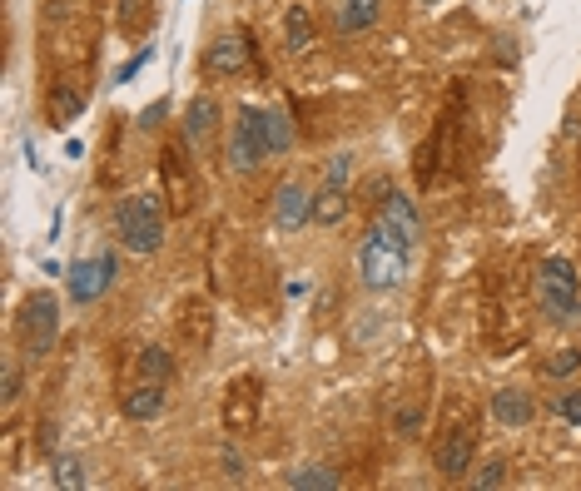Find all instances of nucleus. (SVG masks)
<instances>
[{"label": "nucleus", "instance_id": "1", "mask_svg": "<svg viewBox=\"0 0 581 491\" xmlns=\"http://www.w3.org/2000/svg\"><path fill=\"white\" fill-rule=\"evenodd\" d=\"M115 234H120V248L135 253V258H149L164 244V199H159V189H140V194L115 204Z\"/></svg>", "mask_w": 581, "mask_h": 491}, {"label": "nucleus", "instance_id": "2", "mask_svg": "<svg viewBox=\"0 0 581 491\" xmlns=\"http://www.w3.org/2000/svg\"><path fill=\"white\" fill-rule=\"evenodd\" d=\"M537 293L547 323H581V273L572 258H547L537 268Z\"/></svg>", "mask_w": 581, "mask_h": 491}, {"label": "nucleus", "instance_id": "3", "mask_svg": "<svg viewBox=\"0 0 581 491\" xmlns=\"http://www.w3.org/2000/svg\"><path fill=\"white\" fill-rule=\"evenodd\" d=\"M358 278H363L368 293H393L408 278V248L383 239L378 229H368L363 244H358Z\"/></svg>", "mask_w": 581, "mask_h": 491}, {"label": "nucleus", "instance_id": "4", "mask_svg": "<svg viewBox=\"0 0 581 491\" xmlns=\"http://www.w3.org/2000/svg\"><path fill=\"white\" fill-rule=\"evenodd\" d=\"M269 159V139H264V110L259 105H239L234 110V134L224 144V164L234 174H254Z\"/></svg>", "mask_w": 581, "mask_h": 491}, {"label": "nucleus", "instance_id": "5", "mask_svg": "<svg viewBox=\"0 0 581 491\" xmlns=\"http://www.w3.org/2000/svg\"><path fill=\"white\" fill-rule=\"evenodd\" d=\"M60 338V303L55 293H30L25 308H20V343L30 358H45Z\"/></svg>", "mask_w": 581, "mask_h": 491}, {"label": "nucleus", "instance_id": "6", "mask_svg": "<svg viewBox=\"0 0 581 491\" xmlns=\"http://www.w3.org/2000/svg\"><path fill=\"white\" fill-rule=\"evenodd\" d=\"M373 229L383 234V239H393V244L413 248L423 239V219H418V209H413V199L408 194H383L378 199V219H373Z\"/></svg>", "mask_w": 581, "mask_h": 491}, {"label": "nucleus", "instance_id": "7", "mask_svg": "<svg viewBox=\"0 0 581 491\" xmlns=\"http://www.w3.org/2000/svg\"><path fill=\"white\" fill-rule=\"evenodd\" d=\"M244 70H254L249 35H244V30L214 35V45L204 50V75H209V80H229V75H244Z\"/></svg>", "mask_w": 581, "mask_h": 491}, {"label": "nucleus", "instance_id": "8", "mask_svg": "<svg viewBox=\"0 0 581 491\" xmlns=\"http://www.w3.org/2000/svg\"><path fill=\"white\" fill-rule=\"evenodd\" d=\"M115 278H120V258L115 253H100L95 263H75L70 268V298L75 303H95V298H105L115 288Z\"/></svg>", "mask_w": 581, "mask_h": 491}, {"label": "nucleus", "instance_id": "9", "mask_svg": "<svg viewBox=\"0 0 581 491\" xmlns=\"http://www.w3.org/2000/svg\"><path fill=\"white\" fill-rule=\"evenodd\" d=\"M472 452H477V427H467V422L447 427V437L437 442V472L447 482H462L472 472Z\"/></svg>", "mask_w": 581, "mask_h": 491}, {"label": "nucleus", "instance_id": "10", "mask_svg": "<svg viewBox=\"0 0 581 491\" xmlns=\"http://www.w3.org/2000/svg\"><path fill=\"white\" fill-rule=\"evenodd\" d=\"M348 209H353V199H348V184H343V179H328L323 189H313L308 224H318V229H338V224L348 219Z\"/></svg>", "mask_w": 581, "mask_h": 491}, {"label": "nucleus", "instance_id": "11", "mask_svg": "<svg viewBox=\"0 0 581 491\" xmlns=\"http://www.w3.org/2000/svg\"><path fill=\"white\" fill-rule=\"evenodd\" d=\"M308 209H313V194H308L298 179H289V184L274 194V229H279V234H298V229L308 224Z\"/></svg>", "mask_w": 581, "mask_h": 491}, {"label": "nucleus", "instance_id": "12", "mask_svg": "<svg viewBox=\"0 0 581 491\" xmlns=\"http://www.w3.org/2000/svg\"><path fill=\"white\" fill-rule=\"evenodd\" d=\"M259 377H244L239 387H229V402H224V422H229V432H249L254 422H259Z\"/></svg>", "mask_w": 581, "mask_h": 491}, {"label": "nucleus", "instance_id": "13", "mask_svg": "<svg viewBox=\"0 0 581 491\" xmlns=\"http://www.w3.org/2000/svg\"><path fill=\"white\" fill-rule=\"evenodd\" d=\"M492 417H497L502 427H512V432L532 427V417H537L532 392H522V387H502V392H492Z\"/></svg>", "mask_w": 581, "mask_h": 491}, {"label": "nucleus", "instance_id": "14", "mask_svg": "<svg viewBox=\"0 0 581 491\" xmlns=\"http://www.w3.org/2000/svg\"><path fill=\"white\" fill-rule=\"evenodd\" d=\"M120 412L130 417V422H154L159 412H164V382H140V387H130L125 397H120Z\"/></svg>", "mask_w": 581, "mask_h": 491}, {"label": "nucleus", "instance_id": "15", "mask_svg": "<svg viewBox=\"0 0 581 491\" xmlns=\"http://www.w3.org/2000/svg\"><path fill=\"white\" fill-rule=\"evenodd\" d=\"M214 124H219V105H214L209 95H194V100L184 105V139H189L194 149H204V144H209Z\"/></svg>", "mask_w": 581, "mask_h": 491}, {"label": "nucleus", "instance_id": "16", "mask_svg": "<svg viewBox=\"0 0 581 491\" xmlns=\"http://www.w3.org/2000/svg\"><path fill=\"white\" fill-rule=\"evenodd\" d=\"M378 15H383V0H338V35H363V30H373L378 25Z\"/></svg>", "mask_w": 581, "mask_h": 491}, {"label": "nucleus", "instance_id": "17", "mask_svg": "<svg viewBox=\"0 0 581 491\" xmlns=\"http://www.w3.org/2000/svg\"><path fill=\"white\" fill-rule=\"evenodd\" d=\"M284 45H289L293 55L313 45V10L308 5H289L284 10Z\"/></svg>", "mask_w": 581, "mask_h": 491}, {"label": "nucleus", "instance_id": "18", "mask_svg": "<svg viewBox=\"0 0 581 491\" xmlns=\"http://www.w3.org/2000/svg\"><path fill=\"white\" fill-rule=\"evenodd\" d=\"M264 139H269V154H289L293 149V124L284 110H264Z\"/></svg>", "mask_w": 581, "mask_h": 491}, {"label": "nucleus", "instance_id": "19", "mask_svg": "<svg viewBox=\"0 0 581 491\" xmlns=\"http://www.w3.org/2000/svg\"><path fill=\"white\" fill-rule=\"evenodd\" d=\"M284 482H289L293 491H333L338 487V472H328V467H293L289 477H284Z\"/></svg>", "mask_w": 581, "mask_h": 491}, {"label": "nucleus", "instance_id": "20", "mask_svg": "<svg viewBox=\"0 0 581 491\" xmlns=\"http://www.w3.org/2000/svg\"><path fill=\"white\" fill-rule=\"evenodd\" d=\"M80 110H85V100H80V95H75L70 85H60V90L50 95V124H60V129H65V124L75 120Z\"/></svg>", "mask_w": 581, "mask_h": 491}, {"label": "nucleus", "instance_id": "21", "mask_svg": "<svg viewBox=\"0 0 581 491\" xmlns=\"http://www.w3.org/2000/svg\"><path fill=\"white\" fill-rule=\"evenodd\" d=\"M164 179H169L174 209H179V214H189V194H194V189H189V184H184V174H179V149H169V154H164Z\"/></svg>", "mask_w": 581, "mask_h": 491}, {"label": "nucleus", "instance_id": "22", "mask_svg": "<svg viewBox=\"0 0 581 491\" xmlns=\"http://www.w3.org/2000/svg\"><path fill=\"white\" fill-rule=\"evenodd\" d=\"M140 377H149V382H169V377H174L169 353H164V348H140Z\"/></svg>", "mask_w": 581, "mask_h": 491}, {"label": "nucleus", "instance_id": "23", "mask_svg": "<svg viewBox=\"0 0 581 491\" xmlns=\"http://www.w3.org/2000/svg\"><path fill=\"white\" fill-rule=\"evenodd\" d=\"M55 487H85V462L80 457H55Z\"/></svg>", "mask_w": 581, "mask_h": 491}, {"label": "nucleus", "instance_id": "24", "mask_svg": "<svg viewBox=\"0 0 581 491\" xmlns=\"http://www.w3.org/2000/svg\"><path fill=\"white\" fill-rule=\"evenodd\" d=\"M581 372V348H562L557 358H547V377H572Z\"/></svg>", "mask_w": 581, "mask_h": 491}, {"label": "nucleus", "instance_id": "25", "mask_svg": "<svg viewBox=\"0 0 581 491\" xmlns=\"http://www.w3.org/2000/svg\"><path fill=\"white\" fill-rule=\"evenodd\" d=\"M0 402H5V407H15V402H20V368H15V363H5V368H0Z\"/></svg>", "mask_w": 581, "mask_h": 491}, {"label": "nucleus", "instance_id": "26", "mask_svg": "<svg viewBox=\"0 0 581 491\" xmlns=\"http://www.w3.org/2000/svg\"><path fill=\"white\" fill-rule=\"evenodd\" d=\"M140 15H145V0H120V10H115V25L130 35V30H140Z\"/></svg>", "mask_w": 581, "mask_h": 491}, {"label": "nucleus", "instance_id": "27", "mask_svg": "<svg viewBox=\"0 0 581 491\" xmlns=\"http://www.w3.org/2000/svg\"><path fill=\"white\" fill-rule=\"evenodd\" d=\"M502 482H507V462H487V467L472 477V487L477 491H492V487H502Z\"/></svg>", "mask_w": 581, "mask_h": 491}, {"label": "nucleus", "instance_id": "28", "mask_svg": "<svg viewBox=\"0 0 581 491\" xmlns=\"http://www.w3.org/2000/svg\"><path fill=\"white\" fill-rule=\"evenodd\" d=\"M149 60H154V45H145V50H140V55H130V60H125V65H120V70H115V80H120V85H125V80H135V75H140V70H145Z\"/></svg>", "mask_w": 581, "mask_h": 491}, {"label": "nucleus", "instance_id": "29", "mask_svg": "<svg viewBox=\"0 0 581 491\" xmlns=\"http://www.w3.org/2000/svg\"><path fill=\"white\" fill-rule=\"evenodd\" d=\"M557 417L572 422V427H581V392H562V397H557Z\"/></svg>", "mask_w": 581, "mask_h": 491}, {"label": "nucleus", "instance_id": "30", "mask_svg": "<svg viewBox=\"0 0 581 491\" xmlns=\"http://www.w3.org/2000/svg\"><path fill=\"white\" fill-rule=\"evenodd\" d=\"M219 467H224V477H229V482H244V457H239V452H224V457H219Z\"/></svg>", "mask_w": 581, "mask_h": 491}, {"label": "nucleus", "instance_id": "31", "mask_svg": "<svg viewBox=\"0 0 581 491\" xmlns=\"http://www.w3.org/2000/svg\"><path fill=\"white\" fill-rule=\"evenodd\" d=\"M348 169H353V154H333V164H328V179H343V184H348Z\"/></svg>", "mask_w": 581, "mask_h": 491}, {"label": "nucleus", "instance_id": "32", "mask_svg": "<svg viewBox=\"0 0 581 491\" xmlns=\"http://www.w3.org/2000/svg\"><path fill=\"white\" fill-rule=\"evenodd\" d=\"M398 427H403V437H418L423 417H418V412H403V417H398Z\"/></svg>", "mask_w": 581, "mask_h": 491}, {"label": "nucleus", "instance_id": "33", "mask_svg": "<svg viewBox=\"0 0 581 491\" xmlns=\"http://www.w3.org/2000/svg\"><path fill=\"white\" fill-rule=\"evenodd\" d=\"M159 120H164V100H159V105H149L145 115H140V129H154Z\"/></svg>", "mask_w": 581, "mask_h": 491}, {"label": "nucleus", "instance_id": "34", "mask_svg": "<svg viewBox=\"0 0 581 491\" xmlns=\"http://www.w3.org/2000/svg\"><path fill=\"white\" fill-rule=\"evenodd\" d=\"M418 5H442V0H418Z\"/></svg>", "mask_w": 581, "mask_h": 491}]
</instances>
